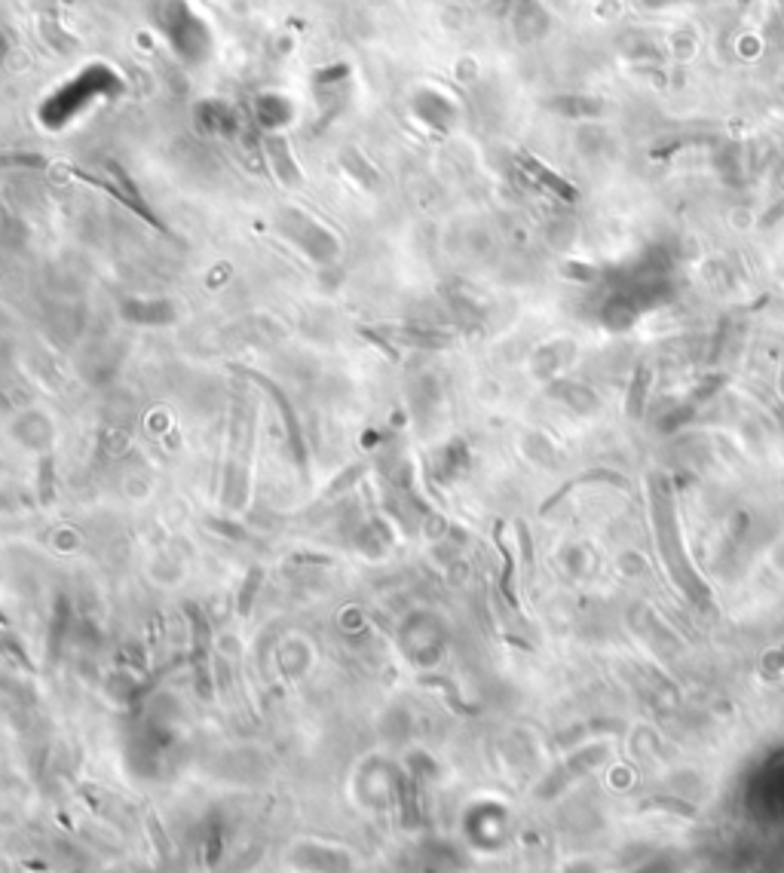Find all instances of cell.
Here are the masks:
<instances>
[{"label":"cell","instance_id":"6da1fadb","mask_svg":"<svg viewBox=\"0 0 784 873\" xmlns=\"http://www.w3.org/2000/svg\"><path fill=\"white\" fill-rule=\"evenodd\" d=\"M154 22L181 62H203L212 50V28L187 0H157Z\"/></svg>","mask_w":784,"mask_h":873},{"label":"cell","instance_id":"7a4b0ae2","mask_svg":"<svg viewBox=\"0 0 784 873\" xmlns=\"http://www.w3.org/2000/svg\"><path fill=\"white\" fill-rule=\"evenodd\" d=\"M117 86V77H114V71L111 68H105V65H92V68H86L77 80H71L65 89H59L53 99L46 102V108H43V117L49 120V123H65L71 114H77L89 99H95V95H102V92H111Z\"/></svg>","mask_w":784,"mask_h":873}]
</instances>
